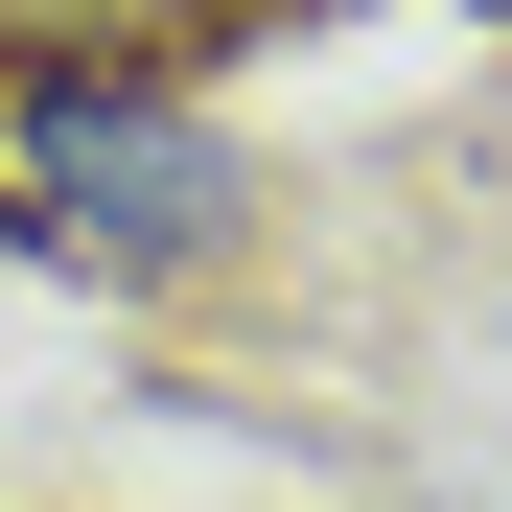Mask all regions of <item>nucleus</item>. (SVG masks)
Wrapping results in <instances>:
<instances>
[{"mask_svg": "<svg viewBox=\"0 0 512 512\" xmlns=\"http://www.w3.org/2000/svg\"><path fill=\"white\" fill-rule=\"evenodd\" d=\"M47 512H70V489H47Z\"/></svg>", "mask_w": 512, "mask_h": 512, "instance_id": "3", "label": "nucleus"}, {"mask_svg": "<svg viewBox=\"0 0 512 512\" xmlns=\"http://www.w3.org/2000/svg\"><path fill=\"white\" fill-rule=\"evenodd\" d=\"M256 24H280V0H0V94H24V70H187L210 94Z\"/></svg>", "mask_w": 512, "mask_h": 512, "instance_id": "2", "label": "nucleus"}, {"mask_svg": "<svg viewBox=\"0 0 512 512\" xmlns=\"http://www.w3.org/2000/svg\"><path fill=\"white\" fill-rule=\"evenodd\" d=\"M256 233H280V163H256L233 94H187V70H24V94H0V256H24V280L163 326V303H210Z\"/></svg>", "mask_w": 512, "mask_h": 512, "instance_id": "1", "label": "nucleus"}]
</instances>
